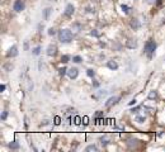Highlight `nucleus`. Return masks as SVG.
Returning a JSON list of instances; mask_svg holds the SVG:
<instances>
[{"label": "nucleus", "instance_id": "20", "mask_svg": "<svg viewBox=\"0 0 165 152\" xmlns=\"http://www.w3.org/2000/svg\"><path fill=\"white\" fill-rule=\"evenodd\" d=\"M72 61H74L75 63H80L81 61H82V58H81L80 56H75V57H72Z\"/></svg>", "mask_w": 165, "mask_h": 152}, {"label": "nucleus", "instance_id": "2", "mask_svg": "<svg viewBox=\"0 0 165 152\" xmlns=\"http://www.w3.org/2000/svg\"><path fill=\"white\" fill-rule=\"evenodd\" d=\"M155 48H156V43H155L152 39H150V41H147V42L145 43V47H144V52H145L147 56L151 58L152 55H154Z\"/></svg>", "mask_w": 165, "mask_h": 152}, {"label": "nucleus", "instance_id": "29", "mask_svg": "<svg viewBox=\"0 0 165 152\" xmlns=\"http://www.w3.org/2000/svg\"><path fill=\"white\" fill-rule=\"evenodd\" d=\"M8 117V112H3V115H1V119H7Z\"/></svg>", "mask_w": 165, "mask_h": 152}, {"label": "nucleus", "instance_id": "12", "mask_svg": "<svg viewBox=\"0 0 165 152\" xmlns=\"http://www.w3.org/2000/svg\"><path fill=\"white\" fill-rule=\"evenodd\" d=\"M52 13V9L51 8H46L45 10H43V18H45V20H48L50 18V14Z\"/></svg>", "mask_w": 165, "mask_h": 152}, {"label": "nucleus", "instance_id": "9", "mask_svg": "<svg viewBox=\"0 0 165 152\" xmlns=\"http://www.w3.org/2000/svg\"><path fill=\"white\" fill-rule=\"evenodd\" d=\"M128 48H136L137 47V41L136 39H128L127 43H126Z\"/></svg>", "mask_w": 165, "mask_h": 152}, {"label": "nucleus", "instance_id": "23", "mask_svg": "<svg viewBox=\"0 0 165 152\" xmlns=\"http://www.w3.org/2000/svg\"><path fill=\"white\" fill-rule=\"evenodd\" d=\"M136 122H138V123H144V122H145V117H137Z\"/></svg>", "mask_w": 165, "mask_h": 152}, {"label": "nucleus", "instance_id": "19", "mask_svg": "<svg viewBox=\"0 0 165 152\" xmlns=\"http://www.w3.org/2000/svg\"><path fill=\"white\" fill-rule=\"evenodd\" d=\"M40 52H41V47H40V46H38V47H36V48H33V49H32V53H33V55H36V56H37V55H40Z\"/></svg>", "mask_w": 165, "mask_h": 152}, {"label": "nucleus", "instance_id": "30", "mask_svg": "<svg viewBox=\"0 0 165 152\" xmlns=\"http://www.w3.org/2000/svg\"><path fill=\"white\" fill-rule=\"evenodd\" d=\"M5 89H7V86H5V85H4V84H3V85H0V91H1V93H3V91H4V90H5Z\"/></svg>", "mask_w": 165, "mask_h": 152}, {"label": "nucleus", "instance_id": "18", "mask_svg": "<svg viewBox=\"0 0 165 152\" xmlns=\"http://www.w3.org/2000/svg\"><path fill=\"white\" fill-rule=\"evenodd\" d=\"M87 75L89 76V77H94V75H95V72H94V70L89 69V70H87Z\"/></svg>", "mask_w": 165, "mask_h": 152}, {"label": "nucleus", "instance_id": "25", "mask_svg": "<svg viewBox=\"0 0 165 152\" xmlns=\"http://www.w3.org/2000/svg\"><path fill=\"white\" fill-rule=\"evenodd\" d=\"M101 117H103V112H101V110H98V112L95 113V118H101Z\"/></svg>", "mask_w": 165, "mask_h": 152}, {"label": "nucleus", "instance_id": "28", "mask_svg": "<svg viewBox=\"0 0 165 152\" xmlns=\"http://www.w3.org/2000/svg\"><path fill=\"white\" fill-rule=\"evenodd\" d=\"M55 33H56V32H55L54 28H50V29H48V34H50V36H54Z\"/></svg>", "mask_w": 165, "mask_h": 152}, {"label": "nucleus", "instance_id": "17", "mask_svg": "<svg viewBox=\"0 0 165 152\" xmlns=\"http://www.w3.org/2000/svg\"><path fill=\"white\" fill-rule=\"evenodd\" d=\"M67 72V69L66 67H61V69H58V74H60V76H65V74Z\"/></svg>", "mask_w": 165, "mask_h": 152}, {"label": "nucleus", "instance_id": "4", "mask_svg": "<svg viewBox=\"0 0 165 152\" xmlns=\"http://www.w3.org/2000/svg\"><path fill=\"white\" fill-rule=\"evenodd\" d=\"M67 75H69L70 79H76L79 75V70L76 67H71V69L67 70Z\"/></svg>", "mask_w": 165, "mask_h": 152}, {"label": "nucleus", "instance_id": "13", "mask_svg": "<svg viewBox=\"0 0 165 152\" xmlns=\"http://www.w3.org/2000/svg\"><path fill=\"white\" fill-rule=\"evenodd\" d=\"M107 94H108V91H105V90H101L98 94L94 95V98H95V99H99V98H102V96H105Z\"/></svg>", "mask_w": 165, "mask_h": 152}, {"label": "nucleus", "instance_id": "15", "mask_svg": "<svg viewBox=\"0 0 165 152\" xmlns=\"http://www.w3.org/2000/svg\"><path fill=\"white\" fill-rule=\"evenodd\" d=\"M98 148H97V146L95 145H90V146H88L87 148H85V151L87 152H90V151H97Z\"/></svg>", "mask_w": 165, "mask_h": 152}, {"label": "nucleus", "instance_id": "26", "mask_svg": "<svg viewBox=\"0 0 165 152\" xmlns=\"http://www.w3.org/2000/svg\"><path fill=\"white\" fill-rule=\"evenodd\" d=\"M90 36H94V37H99V33L97 31H92L90 32Z\"/></svg>", "mask_w": 165, "mask_h": 152}, {"label": "nucleus", "instance_id": "3", "mask_svg": "<svg viewBox=\"0 0 165 152\" xmlns=\"http://www.w3.org/2000/svg\"><path fill=\"white\" fill-rule=\"evenodd\" d=\"M24 8H25V5H24V3H23L22 0H15V1H14L13 9L15 10L17 13H19V11H23V10H24Z\"/></svg>", "mask_w": 165, "mask_h": 152}, {"label": "nucleus", "instance_id": "1", "mask_svg": "<svg viewBox=\"0 0 165 152\" xmlns=\"http://www.w3.org/2000/svg\"><path fill=\"white\" fill-rule=\"evenodd\" d=\"M58 39L61 43H70L72 41V32L67 28L58 31Z\"/></svg>", "mask_w": 165, "mask_h": 152}, {"label": "nucleus", "instance_id": "6", "mask_svg": "<svg viewBox=\"0 0 165 152\" xmlns=\"http://www.w3.org/2000/svg\"><path fill=\"white\" fill-rule=\"evenodd\" d=\"M118 100H119V96H112V98H109L107 101H105V107L109 108V107H112V105L116 104Z\"/></svg>", "mask_w": 165, "mask_h": 152}, {"label": "nucleus", "instance_id": "8", "mask_svg": "<svg viewBox=\"0 0 165 152\" xmlns=\"http://www.w3.org/2000/svg\"><path fill=\"white\" fill-rule=\"evenodd\" d=\"M17 55H18V48L15 47V46H13L9 51H8V53H7V56L8 57H15Z\"/></svg>", "mask_w": 165, "mask_h": 152}, {"label": "nucleus", "instance_id": "10", "mask_svg": "<svg viewBox=\"0 0 165 152\" xmlns=\"http://www.w3.org/2000/svg\"><path fill=\"white\" fill-rule=\"evenodd\" d=\"M131 28L133 29V31H137V29L140 28V22H138L137 19H132L131 20Z\"/></svg>", "mask_w": 165, "mask_h": 152}, {"label": "nucleus", "instance_id": "22", "mask_svg": "<svg viewBox=\"0 0 165 152\" xmlns=\"http://www.w3.org/2000/svg\"><path fill=\"white\" fill-rule=\"evenodd\" d=\"M4 69L7 70V71H10V70H13V65H10V63H7V65H4Z\"/></svg>", "mask_w": 165, "mask_h": 152}, {"label": "nucleus", "instance_id": "5", "mask_svg": "<svg viewBox=\"0 0 165 152\" xmlns=\"http://www.w3.org/2000/svg\"><path fill=\"white\" fill-rule=\"evenodd\" d=\"M74 11H75V8H74V5H72V4H67V5H66V9H65L64 15H65V17H71L72 14H74Z\"/></svg>", "mask_w": 165, "mask_h": 152}, {"label": "nucleus", "instance_id": "14", "mask_svg": "<svg viewBox=\"0 0 165 152\" xmlns=\"http://www.w3.org/2000/svg\"><path fill=\"white\" fill-rule=\"evenodd\" d=\"M9 147L11 148V150H18V148H19V143H17L15 141H13V142L9 143Z\"/></svg>", "mask_w": 165, "mask_h": 152}, {"label": "nucleus", "instance_id": "31", "mask_svg": "<svg viewBox=\"0 0 165 152\" xmlns=\"http://www.w3.org/2000/svg\"><path fill=\"white\" fill-rule=\"evenodd\" d=\"M87 13H94V8H87Z\"/></svg>", "mask_w": 165, "mask_h": 152}, {"label": "nucleus", "instance_id": "32", "mask_svg": "<svg viewBox=\"0 0 165 152\" xmlns=\"http://www.w3.org/2000/svg\"><path fill=\"white\" fill-rule=\"evenodd\" d=\"M75 123H76V124L80 123V118H79V117H76V118H75Z\"/></svg>", "mask_w": 165, "mask_h": 152}, {"label": "nucleus", "instance_id": "34", "mask_svg": "<svg viewBox=\"0 0 165 152\" xmlns=\"http://www.w3.org/2000/svg\"><path fill=\"white\" fill-rule=\"evenodd\" d=\"M93 85H94V87H98L99 86V83H97V81H95V83H93Z\"/></svg>", "mask_w": 165, "mask_h": 152}, {"label": "nucleus", "instance_id": "16", "mask_svg": "<svg viewBox=\"0 0 165 152\" xmlns=\"http://www.w3.org/2000/svg\"><path fill=\"white\" fill-rule=\"evenodd\" d=\"M69 60H70L69 55H64V56L61 57V62H62V63H67V62H69Z\"/></svg>", "mask_w": 165, "mask_h": 152}, {"label": "nucleus", "instance_id": "11", "mask_svg": "<svg viewBox=\"0 0 165 152\" xmlns=\"http://www.w3.org/2000/svg\"><path fill=\"white\" fill-rule=\"evenodd\" d=\"M107 66H108V69H111V70H117V69H118V65H117V62H114V61H108Z\"/></svg>", "mask_w": 165, "mask_h": 152}, {"label": "nucleus", "instance_id": "7", "mask_svg": "<svg viewBox=\"0 0 165 152\" xmlns=\"http://www.w3.org/2000/svg\"><path fill=\"white\" fill-rule=\"evenodd\" d=\"M56 53H57V47H56L55 45H50L48 47H47V55H48V56H55Z\"/></svg>", "mask_w": 165, "mask_h": 152}, {"label": "nucleus", "instance_id": "21", "mask_svg": "<svg viewBox=\"0 0 165 152\" xmlns=\"http://www.w3.org/2000/svg\"><path fill=\"white\" fill-rule=\"evenodd\" d=\"M156 96H158V94H156V91H151L149 94V99H155Z\"/></svg>", "mask_w": 165, "mask_h": 152}, {"label": "nucleus", "instance_id": "35", "mask_svg": "<svg viewBox=\"0 0 165 152\" xmlns=\"http://www.w3.org/2000/svg\"><path fill=\"white\" fill-rule=\"evenodd\" d=\"M55 1H57V0H55Z\"/></svg>", "mask_w": 165, "mask_h": 152}, {"label": "nucleus", "instance_id": "33", "mask_svg": "<svg viewBox=\"0 0 165 152\" xmlns=\"http://www.w3.org/2000/svg\"><path fill=\"white\" fill-rule=\"evenodd\" d=\"M133 104H136V99H133V100L129 101V105H133Z\"/></svg>", "mask_w": 165, "mask_h": 152}, {"label": "nucleus", "instance_id": "27", "mask_svg": "<svg viewBox=\"0 0 165 152\" xmlns=\"http://www.w3.org/2000/svg\"><path fill=\"white\" fill-rule=\"evenodd\" d=\"M101 143H102V146H107L108 145V141L105 138H102L101 139Z\"/></svg>", "mask_w": 165, "mask_h": 152}, {"label": "nucleus", "instance_id": "24", "mask_svg": "<svg viewBox=\"0 0 165 152\" xmlns=\"http://www.w3.org/2000/svg\"><path fill=\"white\" fill-rule=\"evenodd\" d=\"M122 10L125 11V13H128V11H129V8L127 7V5H122Z\"/></svg>", "mask_w": 165, "mask_h": 152}]
</instances>
